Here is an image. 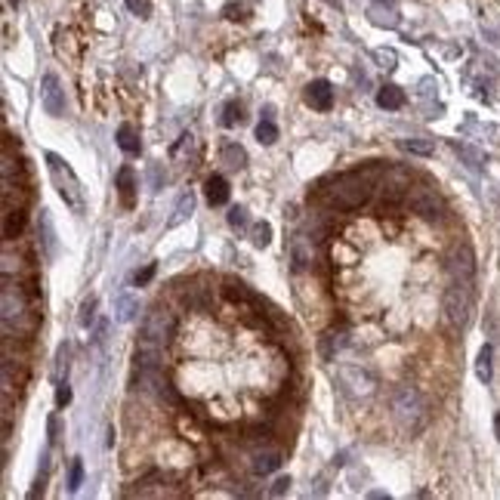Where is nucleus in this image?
<instances>
[{
	"label": "nucleus",
	"mask_w": 500,
	"mask_h": 500,
	"mask_svg": "<svg viewBox=\"0 0 500 500\" xmlns=\"http://www.w3.org/2000/svg\"><path fill=\"white\" fill-rule=\"evenodd\" d=\"M370 191H374V176L370 173H343L327 189V204L337 210H355L368 201Z\"/></svg>",
	"instance_id": "nucleus-1"
},
{
	"label": "nucleus",
	"mask_w": 500,
	"mask_h": 500,
	"mask_svg": "<svg viewBox=\"0 0 500 500\" xmlns=\"http://www.w3.org/2000/svg\"><path fill=\"white\" fill-rule=\"evenodd\" d=\"M389 401H392L395 420H398V423L405 426L407 432L423 429V423H426V417H429V414H426V398H423V392H420L417 386H407V383H401V386L392 389Z\"/></svg>",
	"instance_id": "nucleus-2"
},
{
	"label": "nucleus",
	"mask_w": 500,
	"mask_h": 500,
	"mask_svg": "<svg viewBox=\"0 0 500 500\" xmlns=\"http://www.w3.org/2000/svg\"><path fill=\"white\" fill-rule=\"evenodd\" d=\"M173 337V312L170 309H148L145 318H142V327H139V349H148V352H160Z\"/></svg>",
	"instance_id": "nucleus-3"
},
{
	"label": "nucleus",
	"mask_w": 500,
	"mask_h": 500,
	"mask_svg": "<svg viewBox=\"0 0 500 500\" xmlns=\"http://www.w3.org/2000/svg\"><path fill=\"white\" fill-rule=\"evenodd\" d=\"M442 309H444V318H448L454 327H466L469 312H473V284L451 281V287L444 290Z\"/></svg>",
	"instance_id": "nucleus-4"
},
{
	"label": "nucleus",
	"mask_w": 500,
	"mask_h": 500,
	"mask_svg": "<svg viewBox=\"0 0 500 500\" xmlns=\"http://www.w3.org/2000/svg\"><path fill=\"white\" fill-rule=\"evenodd\" d=\"M337 380H340V386H343V392L352 395V398H368V395L377 389L374 374L364 370L361 364H343V368H337Z\"/></svg>",
	"instance_id": "nucleus-5"
},
{
	"label": "nucleus",
	"mask_w": 500,
	"mask_h": 500,
	"mask_svg": "<svg viewBox=\"0 0 500 500\" xmlns=\"http://www.w3.org/2000/svg\"><path fill=\"white\" fill-rule=\"evenodd\" d=\"M47 164H49V173H53V182L59 189V195L65 198V204H71L74 210H80V185L74 179V173L65 167V160L59 154H47Z\"/></svg>",
	"instance_id": "nucleus-6"
},
{
	"label": "nucleus",
	"mask_w": 500,
	"mask_h": 500,
	"mask_svg": "<svg viewBox=\"0 0 500 500\" xmlns=\"http://www.w3.org/2000/svg\"><path fill=\"white\" fill-rule=\"evenodd\" d=\"M3 331L16 324V331L22 327V321L28 318V300L19 290V284H10V275H3Z\"/></svg>",
	"instance_id": "nucleus-7"
},
{
	"label": "nucleus",
	"mask_w": 500,
	"mask_h": 500,
	"mask_svg": "<svg viewBox=\"0 0 500 500\" xmlns=\"http://www.w3.org/2000/svg\"><path fill=\"white\" fill-rule=\"evenodd\" d=\"M448 275L451 281H460V284H473L475 281V257L466 244L454 247L448 257Z\"/></svg>",
	"instance_id": "nucleus-8"
},
{
	"label": "nucleus",
	"mask_w": 500,
	"mask_h": 500,
	"mask_svg": "<svg viewBox=\"0 0 500 500\" xmlns=\"http://www.w3.org/2000/svg\"><path fill=\"white\" fill-rule=\"evenodd\" d=\"M40 102L47 108V115H53V117L65 115V90H62L59 78L53 71L43 74V80H40Z\"/></svg>",
	"instance_id": "nucleus-9"
},
{
	"label": "nucleus",
	"mask_w": 500,
	"mask_h": 500,
	"mask_svg": "<svg viewBox=\"0 0 500 500\" xmlns=\"http://www.w3.org/2000/svg\"><path fill=\"white\" fill-rule=\"evenodd\" d=\"M407 204H411L414 213L426 216V219H432V216L442 213V198H438V191L423 189V185H417V189H407Z\"/></svg>",
	"instance_id": "nucleus-10"
},
{
	"label": "nucleus",
	"mask_w": 500,
	"mask_h": 500,
	"mask_svg": "<svg viewBox=\"0 0 500 500\" xmlns=\"http://www.w3.org/2000/svg\"><path fill=\"white\" fill-rule=\"evenodd\" d=\"M306 102L312 105L315 111H331V105H333V86L327 84L324 78L312 80V84L306 86Z\"/></svg>",
	"instance_id": "nucleus-11"
},
{
	"label": "nucleus",
	"mask_w": 500,
	"mask_h": 500,
	"mask_svg": "<svg viewBox=\"0 0 500 500\" xmlns=\"http://www.w3.org/2000/svg\"><path fill=\"white\" fill-rule=\"evenodd\" d=\"M290 263H294V269H306L312 263V238H306L302 232L290 238Z\"/></svg>",
	"instance_id": "nucleus-12"
},
{
	"label": "nucleus",
	"mask_w": 500,
	"mask_h": 500,
	"mask_svg": "<svg viewBox=\"0 0 500 500\" xmlns=\"http://www.w3.org/2000/svg\"><path fill=\"white\" fill-rule=\"evenodd\" d=\"M368 19L377 25V28H398V10H395L392 3H370Z\"/></svg>",
	"instance_id": "nucleus-13"
},
{
	"label": "nucleus",
	"mask_w": 500,
	"mask_h": 500,
	"mask_svg": "<svg viewBox=\"0 0 500 500\" xmlns=\"http://www.w3.org/2000/svg\"><path fill=\"white\" fill-rule=\"evenodd\" d=\"M253 473L257 475H269V473H275L278 466H281V451H275V448H263V451H257L253 454Z\"/></svg>",
	"instance_id": "nucleus-14"
},
{
	"label": "nucleus",
	"mask_w": 500,
	"mask_h": 500,
	"mask_svg": "<svg viewBox=\"0 0 500 500\" xmlns=\"http://www.w3.org/2000/svg\"><path fill=\"white\" fill-rule=\"evenodd\" d=\"M377 105L386 108V111H398L401 105H405V93H401V86H395V84L380 86V90H377Z\"/></svg>",
	"instance_id": "nucleus-15"
},
{
	"label": "nucleus",
	"mask_w": 500,
	"mask_h": 500,
	"mask_svg": "<svg viewBox=\"0 0 500 500\" xmlns=\"http://www.w3.org/2000/svg\"><path fill=\"white\" fill-rule=\"evenodd\" d=\"M204 195H207L210 207H222V204L228 201V182L222 176H210L207 182H204Z\"/></svg>",
	"instance_id": "nucleus-16"
},
{
	"label": "nucleus",
	"mask_w": 500,
	"mask_h": 500,
	"mask_svg": "<svg viewBox=\"0 0 500 500\" xmlns=\"http://www.w3.org/2000/svg\"><path fill=\"white\" fill-rule=\"evenodd\" d=\"M117 191H121L123 207H133V195H136V173H133V167H121V170H117Z\"/></svg>",
	"instance_id": "nucleus-17"
},
{
	"label": "nucleus",
	"mask_w": 500,
	"mask_h": 500,
	"mask_svg": "<svg viewBox=\"0 0 500 500\" xmlns=\"http://www.w3.org/2000/svg\"><path fill=\"white\" fill-rule=\"evenodd\" d=\"M22 226H25V213H22V207H16V210L6 207V213H3V241L19 238Z\"/></svg>",
	"instance_id": "nucleus-18"
},
{
	"label": "nucleus",
	"mask_w": 500,
	"mask_h": 500,
	"mask_svg": "<svg viewBox=\"0 0 500 500\" xmlns=\"http://www.w3.org/2000/svg\"><path fill=\"white\" fill-rule=\"evenodd\" d=\"M136 312H139V300H136V296H130V294H117L115 296V315H117V321H133Z\"/></svg>",
	"instance_id": "nucleus-19"
},
{
	"label": "nucleus",
	"mask_w": 500,
	"mask_h": 500,
	"mask_svg": "<svg viewBox=\"0 0 500 500\" xmlns=\"http://www.w3.org/2000/svg\"><path fill=\"white\" fill-rule=\"evenodd\" d=\"M117 145H121L127 154H139L142 142H139V133L133 130V123H121V127H117Z\"/></svg>",
	"instance_id": "nucleus-20"
},
{
	"label": "nucleus",
	"mask_w": 500,
	"mask_h": 500,
	"mask_svg": "<svg viewBox=\"0 0 500 500\" xmlns=\"http://www.w3.org/2000/svg\"><path fill=\"white\" fill-rule=\"evenodd\" d=\"M222 164L232 167V170H241L247 164V152L238 145V142H226L222 145Z\"/></svg>",
	"instance_id": "nucleus-21"
},
{
	"label": "nucleus",
	"mask_w": 500,
	"mask_h": 500,
	"mask_svg": "<svg viewBox=\"0 0 500 500\" xmlns=\"http://www.w3.org/2000/svg\"><path fill=\"white\" fill-rule=\"evenodd\" d=\"M257 139L263 142V145H272V142H278V127H275V121H272V108H265L263 121L257 123Z\"/></svg>",
	"instance_id": "nucleus-22"
},
{
	"label": "nucleus",
	"mask_w": 500,
	"mask_h": 500,
	"mask_svg": "<svg viewBox=\"0 0 500 500\" xmlns=\"http://www.w3.org/2000/svg\"><path fill=\"white\" fill-rule=\"evenodd\" d=\"M191 210H195V198H191V191H182L176 201V207H173V216H170V226H179V222H185L191 216Z\"/></svg>",
	"instance_id": "nucleus-23"
},
{
	"label": "nucleus",
	"mask_w": 500,
	"mask_h": 500,
	"mask_svg": "<svg viewBox=\"0 0 500 500\" xmlns=\"http://www.w3.org/2000/svg\"><path fill=\"white\" fill-rule=\"evenodd\" d=\"M491 358H494V349L485 343L479 349V358H475V377H479L481 383H491Z\"/></svg>",
	"instance_id": "nucleus-24"
},
{
	"label": "nucleus",
	"mask_w": 500,
	"mask_h": 500,
	"mask_svg": "<svg viewBox=\"0 0 500 500\" xmlns=\"http://www.w3.org/2000/svg\"><path fill=\"white\" fill-rule=\"evenodd\" d=\"M346 346V333H324V340H321V355L324 358H333L340 349Z\"/></svg>",
	"instance_id": "nucleus-25"
},
{
	"label": "nucleus",
	"mask_w": 500,
	"mask_h": 500,
	"mask_svg": "<svg viewBox=\"0 0 500 500\" xmlns=\"http://www.w3.org/2000/svg\"><path fill=\"white\" fill-rule=\"evenodd\" d=\"M401 148L411 154H432V148H436V142L432 139H423V136H417V139H401Z\"/></svg>",
	"instance_id": "nucleus-26"
},
{
	"label": "nucleus",
	"mask_w": 500,
	"mask_h": 500,
	"mask_svg": "<svg viewBox=\"0 0 500 500\" xmlns=\"http://www.w3.org/2000/svg\"><path fill=\"white\" fill-rule=\"evenodd\" d=\"M269 241H272V226L269 222H257V226H253V244L257 247H269Z\"/></svg>",
	"instance_id": "nucleus-27"
},
{
	"label": "nucleus",
	"mask_w": 500,
	"mask_h": 500,
	"mask_svg": "<svg viewBox=\"0 0 500 500\" xmlns=\"http://www.w3.org/2000/svg\"><path fill=\"white\" fill-rule=\"evenodd\" d=\"M80 481H84V463H80V457H74L71 469H68V488H71V491H78Z\"/></svg>",
	"instance_id": "nucleus-28"
},
{
	"label": "nucleus",
	"mask_w": 500,
	"mask_h": 500,
	"mask_svg": "<svg viewBox=\"0 0 500 500\" xmlns=\"http://www.w3.org/2000/svg\"><path fill=\"white\" fill-rule=\"evenodd\" d=\"M238 121H241V105H238V102H228L226 108H222L219 123H222V127H235Z\"/></svg>",
	"instance_id": "nucleus-29"
},
{
	"label": "nucleus",
	"mask_w": 500,
	"mask_h": 500,
	"mask_svg": "<svg viewBox=\"0 0 500 500\" xmlns=\"http://www.w3.org/2000/svg\"><path fill=\"white\" fill-rule=\"evenodd\" d=\"M454 148H457V154H463V158L469 160V167H475V170H479V167H481V160H485L479 152H475V148H469V145H460V142H457Z\"/></svg>",
	"instance_id": "nucleus-30"
},
{
	"label": "nucleus",
	"mask_w": 500,
	"mask_h": 500,
	"mask_svg": "<svg viewBox=\"0 0 500 500\" xmlns=\"http://www.w3.org/2000/svg\"><path fill=\"white\" fill-rule=\"evenodd\" d=\"M228 226L238 228V232H241V228H247V210L244 207H232V210H228Z\"/></svg>",
	"instance_id": "nucleus-31"
},
{
	"label": "nucleus",
	"mask_w": 500,
	"mask_h": 500,
	"mask_svg": "<svg viewBox=\"0 0 500 500\" xmlns=\"http://www.w3.org/2000/svg\"><path fill=\"white\" fill-rule=\"evenodd\" d=\"M40 226H43V244H47V253L53 257V226H49V216H47V210H40Z\"/></svg>",
	"instance_id": "nucleus-32"
},
{
	"label": "nucleus",
	"mask_w": 500,
	"mask_h": 500,
	"mask_svg": "<svg viewBox=\"0 0 500 500\" xmlns=\"http://www.w3.org/2000/svg\"><path fill=\"white\" fill-rule=\"evenodd\" d=\"M93 318H96V300H86V302H84V309H80V324L90 327V324H93Z\"/></svg>",
	"instance_id": "nucleus-33"
},
{
	"label": "nucleus",
	"mask_w": 500,
	"mask_h": 500,
	"mask_svg": "<svg viewBox=\"0 0 500 500\" xmlns=\"http://www.w3.org/2000/svg\"><path fill=\"white\" fill-rule=\"evenodd\" d=\"M68 401H71V389H68V383H65V380H59V389H56V405L65 407Z\"/></svg>",
	"instance_id": "nucleus-34"
},
{
	"label": "nucleus",
	"mask_w": 500,
	"mask_h": 500,
	"mask_svg": "<svg viewBox=\"0 0 500 500\" xmlns=\"http://www.w3.org/2000/svg\"><path fill=\"white\" fill-rule=\"evenodd\" d=\"M374 59L380 62L383 68H395V53H392V49H377Z\"/></svg>",
	"instance_id": "nucleus-35"
},
{
	"label": "nucleus",
	"mask_w": 500,
	"mask_h": 500,
	"mask_svg": "<svg viewBox=\"0 0 500 500\" xmlns=\"http://www.w3.org/2000/svg\"><path fill=\"white\" fill-rule=\"evenodd\" d=\"M127 6H130V12H136V16H142V19L152 12L148 10V0H127Z\"/></svg>",
	"instance_id": "nucleus-36"
},
{
	"label": "nucleus",
	"mask_w": 500,
	"mask_h": 500,
	"mask_svg": "<svg viewBox=\"0 0 500 500\" xmlns=\"http://www.w3.org/2000/svg\"><path fill=\"white\" fill-rule=\"evenodd\" d=\"M287 488H290V479H287V475H281V479H278L275 485L269 488V494H272V497H281V494L287 491Z\"/></svg>",
	"instance_id": "nucleus-37"
},
{
	"label": "nucleus",
	"mask_w": 500,
	"mask_h": 500,
	"mask_svg": "<svg viewBox=\"0 0 500 500\" xmlns=\"http://www.w3.org/2000/svg\"><path fill=\"white\" fill-rule=\"evenodd\" d=\"M164 182H167V173H160V167H152V191H160Z\"/></svg>",
	"instance_id": "nucleus-38"
},
{
	"label": "nucleus",
	"mask_w": 500,
	"mask_h": 500,
	"mask_svg": "<svg viewBox=\"0 0 500 500\" xmlns=\"http://www.w3.org/2000/svg\"><path fill=\"white\" fill-rule=\"evenodd\" d=\"M152 275H154V265H148V269H142L139 275H136V284H145V281H148V278H152Z\"/></svg>",
	"instance_id": "nucleus-39"
},
{
	"label": "nucleus",
	"mask_w": 500,
	"mask_h": 500,
	"mask_svg": "<svg viewBox=\"0 0 500 500\" xmlns=\"http://www.w3.org/2000/svg\"><path fill=\"white\" fill-rule=\"evenodd\" d=\"M241 12H244V10H241V3H228L226 16H228V19H241Z\"/></svg>",
	"instance_id": "nucleus-40"
},
{
	"label": "nucleus",
	"mask_w": 500,
	"mask_h": 500,
	"mask_svg": "<svg viewBox=\"0 0 500 500\" xmlns=\"http://www.w3.org/2000/svg\"><path fill=\"white\" fill-rule=\"evenodd\" d=\"M494 423H497V436H500V414H497V420H494Z\"/></svg>",
	"instance_id": "nucleus-41"
},
{
	"label": "nucleus",
	"mask_w": 500,
	"mask_h": 500,
	"mask_svg": "<svg viewBox=\"0 0 500 500\" xmlns=\"http://www.w3.org/2000/svg\"><path fill=\"white\" fill-rule=\"evenodd\" d=\"M327 3H337V6H340V0H327Z\"/></svg>",
	"instance_id": "nucleus-42"
}]
</instances>
